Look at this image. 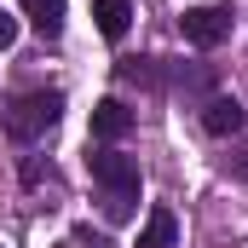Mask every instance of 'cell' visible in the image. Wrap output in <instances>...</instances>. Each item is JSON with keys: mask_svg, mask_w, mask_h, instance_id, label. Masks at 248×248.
I'll return each instance as SVG.
<instances>
[{"mask_svg": "<svg viewBox=\"0 0 248 248\" xmlns=\"http://www.w3.org/2000/svg\"><path fill=\"white\" fill-rule=\"evenodd\" d=\"M93 17H98V35L104 41H122L133 29V6L127 0H93Z\"/></svg>", "mask_w": 248, "mask_h": 248, "instance_id": "obj_7", "label": "cell"}, {"mask_svg": "<svg viewBox=\"0 0 248 248\" xmlns=\"http://www.w3.org/2000/svg\"><path fill=\"white\" fill-rule=\"evenodd\" d=\"M179 29H185V41H190V46L214 52V46L231 35V6H190L185 17H179Z\"/></svg>", "mask_w": 248, "mask_h": 248, "instance_id": "obj_3", "label": "cell"}, {"mask_svg": "<svg viewBox=\"0 0 248 248\" xmlns=\"http://www.w3.org/2000/svg\"><path fill=\"white\" fill-rule=\"evenodd\" d=\"M179 243V214L173 208H150L144 231H139V248H173Z\"/></svg>", "mask_w": 248, "mask_h": 248, "instance_id": "obj_6", "label": "cell"}, {"mask_svg": "<svg viewBox=\"0 0 248 248\" xmlns=\"http://www.w3.org/2000/svg\"><path fill=\"white\" fill-rule=\"evenodd\" d=\"M127 133H133V110H127L122 98H98V104H93V139H98V144H116Z\"/></svg>", "mask_w": 248, "mask_h": 248, "instance_id": "obj_4", "label": "cell"}, {"mask_svg": "<svg viewBox=\"0 0 248 248\" xmlns=\"http://www.w3.org/2000/svg\"><path fill=\"white\" fill-rule=\"evenodd\" d=\"M93 168V185H98V208L110 225H127L139 214V162L122 156V150H93L87 156Z\"/></svg>", "mask_w": 248, "mask_h": 248, "instance_id": "obj_1", "label": "cell"}, {"mask_svg": "<svg viewBox=\"0 0 248 248\" xmlns=\"http://www.w3.org/2000/svg\"><path fill=\"white\" fill-rule=\"evenodd\" d=\"M6 46H17V17L0 6V52H6Z\"/></svg>", "mask_w": 248, "mask_h": 248, "instance_id": "obj_11", "label": "cell"}, {"mask_svg": "<svg viewBox=\"0 0 248 248\" xmlns=\"http://www.w3.org/2000/svg\"><path fill=\"white\" fill-rule=\"evenodd\" d=\"M23 12H29V23L52 41V35H63V12H69V0H23Z\"/></svg>", "mask_w": 248, "mask_h": 248, "instance_id": "obj_8", "label": "cell"}, {"mask_svg": "<svg viewBox=\"0 0 248 248\" xmlns=\"http://www.w3.org/2000/svg\"><path fill=\"white\" fill-rule=\"evenodd\" d=\"M122 81L127 87H162V58H127Z\"/></svg>", "mask_w": 248, "mask_h": 248, "instance_id": "obj_9", "label": "cell"}, {"mask_svg": "<svg viewBox=\"0 0 248 248\" xmlns=\"http://www.w3.org/2000/svg\"><path fill=\"white\" fill-rule=\"evenodd\" d=\"M75 248H110V237H93V231H75Z\"/></svg>", "mask_w": 248, "mask_h": 248, "instance_id": "obj_12", "label": "cell"}, {"mask_svg": "<svg viewBox=\"0 0 248 248\" xmlns=\"http://www.w3.org/2000/svg\"><path fill=\"white\" fill-rule=\"evenodd\" d=\"M63 116V93L58 87H35V93H17L12 104H6V133L17 139V144H29V139H46Z\"/></svg>", "mask_w": 248, "mask_h": 248, "instance_id": "obj_2", "label": "cell"}, {"mask_svg": "<svg viewBox=\"0 0 248 248\" xmlns=\"http://www.w3.org/2000/svg\"><path fill=\"white\" fill-rule=\"evenodd\" d=\"M202 127H208L214 139H237V127H243V104H237V98H225V93H219V98H208V104H202Z\"/></svg>", "mask_w": 248, "mask_h": 248, "instance_id": "obj_5", "label": "cell"}, {"mask_svg": "<svg viewBox=\"0 0 248 248\" xmlns=\"http://www.w3.org/2000/svg\"><path fill=\"white\" fill-rule=\"evenodd\" d=\"M225 173L248 185V144H231V156H225Z\"/></svg>", "mask_w": 248, "mask_h": 248, "instance_id": "obj_10", "label": "cell"}]
</instances>
